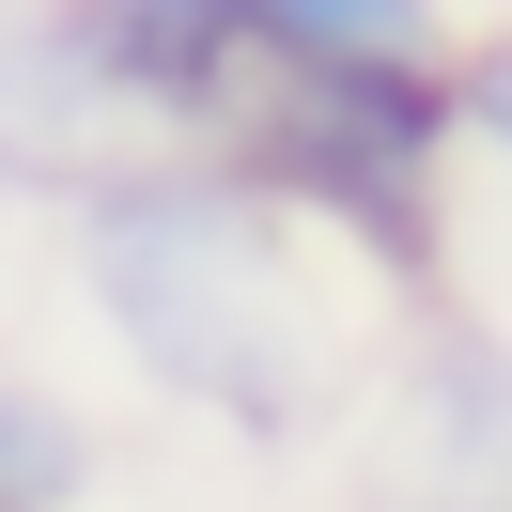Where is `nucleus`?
Here are the masks:
<instances>
[{"mask_svg": "<svg viewBox=\"0 0 512 512\" xmlns=\"http://www.w3.org/2000/svg\"><path fill=\"white\" fill-rule=\"evenodd\" d=\"M311 264L373 280L388 311L450 295V78L435 63H264L202 140Z\"/></svg>", "mask_w": 512, "mask_h": 512, "instance_id": "nucleus-2", "label": "nucleus"}, {"mask_svg": "<svg viewBox=\"0 0 512 512\" xmlns=\"http://www.w3.org/2000/svg\"><path fill=\"white\" fill-rule=\"evenodd\" d=\"M109 156H125V140H109V109L78 94V63L47 47V0L0 16V187H63L78 202Z\"/></svg>", "mask_w": 512, "mask_h": 512, "instance_id": "nucleus-5", "label": "nucleus"}, {"mask_svg": "<svg viewBox=\"0 0 512 512\" xmlns=\"http://www.w3.org/2000/svg\"><path fill=\"white\" fill-rule=\"evenodd\" d=\"M388 466L404 512H512V342L466 311H419L404 388H388Z\"/></svg>", "mask_w": 512, "mask_h": 512, "instance_id": "nucleus-4", "label": "nucleus"}, {"mask_svg": "<svg viewBox=\"0 0 512 512\" xmlns=\"http://www.w3.org/2000/svg\"><path fill=\"white\" fill-rule=\"evenodd\" d=\"M47 47L78 63V94L109 109L125 156H202L249 94V32H233V0H47Z\"/></svg>", "mask_w": 512, "mask_h": 512, "instance_id": "nucleus-3", "label": "nucleus"}, {"mask_svg": "<svg viewBox=\"0 0 512 512\" xmlns=\"http://www.w3.org/2000/svg\"><path fill=\"white\" fill-rule=\"evenodd\" d=\"M63 264H78V311L109 326V357L156 404L218 419L249 450H295L326 419V388H342L326 264L218 156H109L63 202Z\"/></svg>", "mask_w": 512, "mask_h": 512, "instance_id": "nucleus-1", "label": "nucleus"}, {"mask_svg": "<svg viewBox=\"0 0 512 512\" xmlns=\"http://www.w3.org/2000/svg\"><path fill=\"white\" fill-rule=\"evenodd\" d=\"M450 140H466V156H497L512 171V16H497V32H450Z\"/></svg>", "mask_w": 512, "mask_h": 512, "instance_id": "nucleus-8", "label": "nucleus"}, {"mask_svg": "<svg viewBox=\"0 0 512 512\" xmlns=\"http://www.w3.org/2000/svg\"><path fill=\"white\" fill-rule=\"evenodd\" d=\"M249 63H450V0H233Z\"/></svg>", "mask_w": 512, "mask_h": 512, "instance_id": "nucleus-6", "label": "nucleus"}, {"mask_svg": "<svg viewBox=\"0 0 512 512\" xmlns=\"http://www.w3.org/2000/svg\"><path fill=\"white\" fill-rule=\"evenodd\" d=\"M94 497H109L94 404L47 373H0V512H94Z\"/></svg>", "mask_w": 512, "mask_h": 512, "instance_id": "nucleus-7", "label": "nucleus"}]
</instances>
